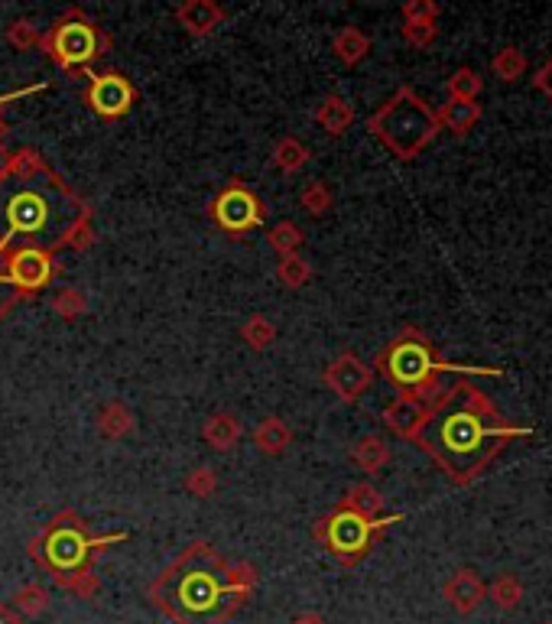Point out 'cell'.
<instances>
[{"label":"cell","instance_id":"obj_45","mask_svg":"<svg viewBox=\"0 0 552 624\" xmlns=\"http://www.w3.org/2000/svg\"><path fill=\"white\" fill-rule=\"evenodd\" d=\"M293 624H328V621L322 615H312V611H309V615H299Z\"/></svg>","mask_w":552,"mask_h":624},{"label":"cell","instance_id":"obj_9","mask_svg":"<svg viewBox=\"0 0 552 624\" xmlns=\"http://www.w3.org/2000/svg\"><path fill=\"white\" fill-rule=\"evenodd\" d=\"M52 273H56V260H52V254L43 251V247L20 244V247H10V251L4 254V277L20 296L43 290V286L52 280Z\"/></svg>","mask_w":552,"mask_h":624},{"label":"cell","instance_id":"obj_44","mask_svg":"<svg viewBox=\"0 0 552 624\" xmlns=\"http://www.w3.org/2000/svg\"><path fill=\"white\" fill-rule=\"evenodd\" d=\"M7 166H10V150L0 143V186L7 182Z\"/></svg>","mask_w":552,"mask_h":624},{"label":"cell","instance_id":"obj_38","mask_svg":"<svg viewBox=\"0 0 552 624\" xmlns=\"http://www.w3.org/2000/svg\"><path fill=\"white\" fill-rule=\"evenodd\" d=\"M439 26L436 23H403V39L416 49H426L436 43Z\"/></svg>","mask_w":552,"mask_h":624},{"label":"cell","instance_id":"obj_41","mask_svg":"<svg viewBox=\"0 0 552 624\" xmlns=\"http://www.w3.org/2000/svg\"><path fill=\"white\" fill-rule=\"evenodd\" d=\"M533 85L543 91V95L552 101V59H546L543 65H540V72H536V78H533Z\"/></svg>","mask_w":552,"mask_h":624},{"label":"cell","instance_id":"obj_12","mask_svg":"<svg viewBox=\"0 0 552 624\" xmlns=\"http://www.w3.org/2000/svg\"><path fill=\"white\" fill-rule=\"evenodd\" d=\"M322 381H325V387L332 390V394H335L338 400L354 403V400H361V397H364V390H367V387H371L374 371L367 368V364H364L358 355H351V351H345V355H338L332 364H328L325 374H322Z\"/></svg>","mask_w":552,"mask_h":624},{"label":"cell","instance_id":"obj_19","mask_svg":"<svg viewBox=\"0 0 552 624\" xmlns=\"http://www.w3.org/2000/svg\"><path fill=\"white\" fill-rule=\"evenodd\" d=\"M293 442V429H289L280 416H267L254 426V446L264 455H283Z\"/></svg>","mask_w":552,"mask_h":624},{"label":"cell","instance_id":"obj_23","mask_svg":"<svg viewBox=\"0 0 552 624\" xmlns=\"http://www.w3.org/2000/svg\"><path fill=\"white\" fill-rule=\"evenodd\" d=\"M273 166L280 169V173H286V176H293V173H299L302 166L309 163V147L306 143H302L299 137H280L273 143Z\"/></svg>","mask_w":552,"mask_h":624},{"label":"cell","instance_id":"obj_4","mask_svg":"<svg viewBox=\"0 0 552 624\" xmlns=\"http://www.w3.org/2000/svg\"><path fill=\"white\" fill-rule=\"evenodd\" d=\"M127 540V533H111V537H91L85 520L75 511H62L49 520V527L30 543V553L46 566V572L56 585L75 598H95L98 576H95V556L111 543Z\"/></svg>","mask_w":552,"mask_h":624},{"label":"cell","instance_id":"obj_32","mask_svg":"<svg viewBox=\"0 0 552 624\" xmlns=\"http://www.w3.org/2000/svg\"><path fill=\"white\" fill-rule=\"evenodd\" d=\"M52 312L65 322L82 319L88 312V296L82 290H75V286H65V290H59L56 299H52Z\"/></svg>","mask_w":552,"mask_h":624},{"label":"cell","instance_id":"obj_42","mask_svg":"<svg viewBox=\"0 0 552 624\" xmlns=\"http://www.w3.org/2000/svg\"><path fill=\"white\" fill-rule=\"evenodd\" d=\"M43 88H46V85H30V88L13 91V95L0 98V108H4V104H10V101H20V98H26V95H33V91H43ZM4 134H7V124H4V117H0V143H4Z\"/></svg>","mask_w":552,"mask_h":624},{"label":"cell","instance_id":"obj_33","mask_svg":"<svg viewBox=\"0 0 552 624\" xmlns=\"http://www.w3.org/2000/svg\"><path fill=\"white\" fill-rule=\"evenodd\" d=\"M332 202H335V195H332V189H328V182H322V179L309 182V186L299 192V205L306 208L312 218L325 215L328 208H332Z\"/></svg>","mask_w":552,"mask_h":624},{"label":"cell","instance_id":"obj_29","mask_svg":"<svg viewBox=\"0 0 552 624\" xmlns=\"http://www.w3.org/2000/svg\"><path fill=\"white\" fill-rule=\"evenodd\" d=\"M491 69L501 82H517V78H523V72H527V56H523L517 46H504L494 56Z\"/></svg>","mask_w":552,"mask_h":624},{"label":"cell","instance_id":"obj_3","mask_svg":"<svg viewBox=\"0 0 552 624\" xmlns=\"http://www.w3.org/2000/svg\"><path fill=\"white\" fill-rule=\"evenodd\" d=\"M0 215H4V231H0L4 251H10L13 241H23V247H43L56 257L59 247L69 241L72 228L91 212L82 195L65 186L46 166L39 176L20 182L7 195L0 192Z\"/></svg>","mask_w":552,"mask_h":624},{"label":"cell","instance_id":"obj_36","mask_svg":"<svg viewBox=\"0 0 552 624\" xmlns=\"http://www.w3.org/2000/svg\"><path fill=\"white\" fill-rule=\"evenodd\" d=\"M4 39H7L13 49L26 52V49H33V46L43 43V33H39L30 20H13L7 30H4Z\"/></svg>","mask_w":552,"mask_h":624},{"label":"cell","instance_id":"obj_8","mask_svg":"<svg viewBox=\"0 0 552 624\" xmlns=\"http://www.w3.org/2000/svg\"><path fill=\"white\" fill-rule=\"evenodd\" d=\"M397 520V517H390ZM390 520H367L361 514L348 511V507H338L335 514H328L322 524H315V537H319L328 550H332L341 563H358V559L371 550V543L377 537L380 527H387Z\"/></svg>","mask_w":552,"mask_h":624},{"label":"cell","instance_id":"obj_35","mask_svg":"<svg viewBox=\"0 0 552 624\" xmlns=\"http://www.w3.org/2000/svg\"><path fill=\"white\" fill-rule=\"evenodd\" d=\"M186 491L199 501L212 498V494L218 491V475L208 465H195L192 472L186 475Z\"/></svg>","mask_w":552,"mask_h":624},{"label":"cell","instance_id":"obj_39","mask_svg":"<svg viewBox=\"0 0 552 624\" xmlns=\"http://www.w3.org/2000/svg\"><path fill=\"white\" fill-rule=\"evenodd\" d=\"M95 225H91V215L88 218H82L78 221V225L72 228V234H69V241H65V247H72V251H88L91 244H95Z\"/></svg>","mask_w":552,"mask_h":624},{"label":"cell","instance_id":"obj_1","mask_svg":"<svg viewBox=\"0 0 552 624\" xmlns=\"http://www.w3.org/2000/svg\"><path fill=\"white\" fill-rule=\"evenodd\" d=\"M254 589L257 569L251 563H225L199 540L147 585V595L173 624H228Z\"/></svg>","mask_w":552,"mask_h":624},{"label":"cell","instance_id":"obj_16","mask_svg":"<svg viewBox=\"0 0 552 624\" xmlns=\"http://www.w3.org/2000/svg\"><path fill=\"white\" fill-rule=\"evenodd\" d=\"M241 436H244V426H241V420L234 413H212L205 420V426H202V439H205V446L208 449H215V452H228V449H234L241 442Z\"/></svg>","mask_w":552,"mask_h":624},{"label":"cell","instance_id":"obj_27","mask_svg":"<svg viewBox=\"0 0 552 624\" xmlns=\"http://www.w3.org/2000/svg\"><path fill=\"white\" fill-rule=\"evenodd\" d=\"M488 598L501 611H514L520 605V598H523V582L517 576H510V572H501V576L491 582Z\"/></svg>","mask_w":552,"mask_h":624},{"label":"cell","instance_id":"obj_2","mask_svg":"<svg viewBox=\"0 0 552 624\" xmlns=\"http://www.w3.org/2000/svg\"><path fill=\"white\" fill-rule=\"evenodd\" d=\"M504 439V420L471 387H452V394L445 397L439 410L429 413L423 433L416 436L419 446L455 481L475 478L494 459V452L504 446Z\"/></svg>","mask_w":552,"mask_h":624},{"label":"cell","instance_id":"obj_5","mask_svg":"<svg viewBox=\"0 0 552 624\" xmlns=\"http://www.w3.org/2000/svg\"><path fill=\"white\" fill-rule=\"evenodd\" d=\"M367 127L393 156L413 160L436 140L439 117L413 88H400L397 95L380 104V111H374Z\"/></svg>","mask_w":552,"mask_h":624},{"label":"cell","instance_id":"obj_20","mask_svg":"<svg viewBox=\"0 0 552 624\" xmlns=\"http://www.w3.org/2000/svg\"><path fill=\"white\" fill-rule=\"evenodd\" d=\"M332 52L341 65H358L367 59V52H371V36L358 26H345L335 39H332Z\"/></svg>","mask_w":552,"mask_h":624},{"label":"cell","instance_id":"obj_22","mask_svg":"<svg viewBox=\"0 0 552 624\" xmlns=\"http://www.w3.org/2000/svg\"><path fill=\"white\" fill-rule=\"evenodd\" d=\"M351 459H354V465H358L364 475H377L380 468L390 462V446L380 436H364V439L354 442Z\"/></svg>","mask_w":552,"mask_h":624},{"label":"cell","instance_id":"obj_18","mask_svg":"<svg viewBox=\"0 0 552 624\" xmlns=\"http://www.w3.org/2000/svg\"><path fill=\"white\" fill-rule=\"evenodd\" d=\"M436 117H439V127H445L449 134L465 137L468 130L481 121V104L478 101H455V98H449L436 111Z\"/></svg>","mask_w":552,"mask_h":624},{"label":"cell","instance_id":"obj_46","mask_svg":"<svg viewBox=\"0 0 552 624\" xmlns=\"http://www.w3.org/2000/svg\"><path fill=\"white\" fill-rule=\"evenodd\" d=\"M543 624H552V621H543Z\"/></svg>","mask_w":552,"mask_h":624},{"label":"cell","instance_id":"obj_14","mask_svg":"<svg viewBox=\"0 0 552 624\" xmlns=\"http://www.w3.org/2000/svg\"><path fill=\"white\" fill-rule=\"evenodd\" d=\"M442 595H445V602L458 611V615H471V611L484 602L488 589H484V582L478 579L475 569H458V572H452V579L445 582Z\"/></svg>","mask_w":552,"mask_h":624},{"label":"cell","instance_id":"obj_30","mask_svg":"<svg viewBox=\"0 0 552 624\" xmlns=\"http://www.w3.org/2000/svg\"><path fill=\"white\" fill-rule=\"evenodd\" d=\"M43 169H46L43 156H39L36 150H30V147H23V150H13V153H10L7 179L26 182V179H33V176H39V173H43Z\"/></svg>","mask_w":552,"mask_h":624},{"label":"cell","instance_id":"obj_26","mask_svg":"<svg viewBox=\"0 0 552 624\" xmlns=\"http://www.w3.org/2000/svg\"><path fill=\"white\" fill-rule=\"evenodd\" d=\"M312 277V264L302 254H286L280 257V264H276V280H280L286 290H299V286H306Z\"/></svg>","mask_w":552,"mask_h":624},{"label":"cell","instance_id":"obj_11","mask_svg":"<svg viewBox=\"0 0 552 624\" xmlns=\"http://www.w3.org/2000/svg\"><path fill=\"white\" fill-rule=\"evenodd\" d=\"M88 104L91 111H95L98 117H108V121H114V117H124L130 108H134L137 101V88L127 82L124 75H88Z\"/></svg>","mask_w":552,"mask_h":624},{"label":"cell","instance_id":"obj_17","mask_svg":"<svg viewBox=\"0 0 552 624\" xmlns=\"http://www.w3.org/2000/svg\"><path fill=\"white\" fill-rule=\"evenodd\" d=\"M315 124H319L328 137H341L354 124V108L348 98L341 95H325L315 108Z\"/></svg>","mask_w":552,"mask_h":624},{"label":"cell","instance_id":"obj_7","mask_svg":"<svg viewBox=\"0 0 552 624\" xmlns=\"http://www.w3.org/2000/svg\"><path fill=\"white\" fill-rule=\"evenodd\" d=\"M377 368L390 384L400 387V394H416L419 387L436 381L439 371L452 368V364H442L423 335L416 329H406L384 348V355L377 358Z\"/></svg>","mask_w":552,"mask_h":624},{"label":"cell","instance_id":"obj_28","mask_svg":"<svg viewBox=\"0 0 552 624\" xmlns=\"http://www.w3.org/2000/svg\"><path fill=\"white\" fill-rule=\"evenodd\" d=\"M241 338L247 342V348H254V351H267L273 342H276V325L267 319V316H251V319H244L241 325Z\"/></svg>","mask_w":552,"mask_h":624},{"label":"cell","instance_id":"obj_24","mask_svg":"<svg viewBox=\"0 0 552 624\" xmlns=\"http://www.w3.org/2000/svg\"><path fill=\"white\" fill-rule=\"evenodd\" d=\"M341 507H348V511L361 514L367 520H377V514L384 511V494H380L374 485H367V481H361V485H351L348 488Z\"/></svg>","mask_w":552,"mask_h":624},{"label":"cell","instance_id":"obj_13","mask_svg":"<svg viewBox=\"0 0 552 624\" xmlns=\"http://www.w3.org/2000/svg\"><path fill=\"white\" fill-rule=\"evenodd\" d=\"M429 420V410L419 403L416 397L410 394H400L397 400L390 403V407L384 410V423L390 433H397L403 439H416L419 433H423V426Z\"/></svg>","mask_w":552,"mask_h":624},{"label":"cell","instance_id":"obj_43","mask_svg":"<svg viewBox=\"0 0 552 624\" xmlns=\"http://www.w3.org/2000/svg\"><path fill=\"white\" fill-rule=\"evenodd\" d=\"M0 624H23V618H20L10 605L0 602Z\"/></svg>","mask_w":552,"mask_h":624},{"label":"cell","instance_id":"obj_37","mask_svg":"<svg viewBox=\"0 0 552 624\" xmlns=\"http://www.w3.org/2000/svg\"><path fill=\"white\" fill-rule=\"evenodd\" d=\"M439 20V4L432 0H406L403 4V23H436Z\"/></svg>","mask_w":552,"mask_h":624},{"label":"cell","instance_id":"obj_40","mask_svg":"<svg viewBox=\"0 0 552 624\" xmlns=\"http://www.w3.org/2000/svg\"><path fill=\"white\" fill-rule=\"evenodd\" d=\"M20 293L13 290V286L7 283V277H4V254H0V319L7 316V309L13 306V303H20Z\"/></svg>","mask_w":552,"mask_h":624},{"label":"cell","instance_id":"obj_34","mask_svg":"<svg viewBox=\"0 0 552 624\" xmlns=\"http://www.w3.org/2000/svg\"><path fill=\"white\" fill-rule=\"evenodd\" d=\"M481 88H484V82L475 69H458L449 78V98H455V101H478Z\"/></svg>","mask_w":552,"mask_h":624},{"label":"cell","instance_id":"obj_10","mask_svg":"<svg viewBox=\"0 0 552 624\" xmlns=\"http://www.w3.org/2000/svg\"><path fill=\"white\" fill-rule=\"evenodd\" d=\"M212 215L218 221V228H225L231 234H244L257 225H264V205L257 202V195L241 186V182H231L228 189H221L212 202Z\"/></svg>","mask_w":552,"mask_h":624},{"label":"cell","instance_id":"obj_21","mask_svg":"<svg viewBox=\"0 0 552 624\" xmlns=\"http://www.w3.org/2000/svg\"><path fill=\"white\" fill-rule=\"evenodd\" d=\"M134 413H130L121 400H111V403H104V407L98 410V433L104 439H124L134 433Z\"/></svg>","mask_w":552,"mask_h":624},{"label":"cell","instance_id":"obj_15","mask_svg":"<svg viewBox=\"0 0 552 624\" xmlns=\"http://www.w3.org/2000/svg\"><path fill=\"white\" fill-rule=\"evenodd\" d=\"M173 17L189 36H208L225 23L228 13H225V7H218L215 0H189V4L176 7Z\"/></svg>","mask_w":552,"mask_h":624},{"label":"cell","instance_id":"obj_31","mask_svg":"<svg viewBox=\"0 0 552 624\" xmlns=\"http://www.w3.org/2000/svg\"><path fill=\"white\" fill-rule=\"evenodd\" d=\"M267 241H270V247L276 254L286 257V254H299V247H302V241H306V234H302V228L293 225V221H280V225L270 228Z\"/></svg>","mask_w":552,"mask_h":624},{"label":"cell","instance_id":"obj_6","mask_svg":"<svg viewBox=\"0 0 552 624\" xmlns=\"http://www.w3.org/2000/svg\"><path fill=\"white\" fill-rule=\"evenodd\" d=\"M39 49H43L59 69L75 72V69H88L98 56H104V52L111 49V36L104 33L101 26L91 23L78 7H72L62 13V20L52 26L49 33H43Z\"/></svg>","mask_w":552,"mask_h":624},{"label":"cell","instance_id":"obj_25","mask_svg":"<svg viewBox=\"0 0 552 624\" xmlns=\"http://www.w3.org/2000/svg\"><path fill=\"white\" fill-rule=\"evenodd\" d=\"M10 608L17 611L20 618L43 615V611L49 608V589H46V585H39V582H26V585H20V589L10 595Z\"/></svg>","mask_w":552,"mask_h":624}]
</instances>
